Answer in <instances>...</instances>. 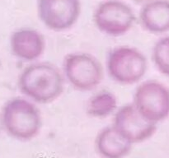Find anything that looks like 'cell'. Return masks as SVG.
Masks as SVG:
<instances>
[{
  "instance_id": "1",
  "label": "cell",
  "mask_w": 169,
  "mask_h": 158,
  "mask_svg": "<svg viewBox=\"0 0 169 158\" xmlns=\"http://www.w3.org/2000/svg\"><path fill=\"white\" fill-rule=\"evenodd\" d=\"M65 79L60 69L49 62L31 63L21 72L18 88L36 104H49L63 94Z\"/></svg>"
},
{
  "instance_id": "2",
  "label": "cell",
  "mask_w": 169,
  "mask_h": 158,
  "mask_svg": "<svg viewBox=\"0 0 169 158\" xmlns=\"http://www.w3.org/2000/svg\"><path fill=\"white\" fill-rule=\"evenodd\" d=\"M3 130L16 140L31 141L42 128V115L35 102L26 97L7 100L1 113Z\"/></svg>"
},
{
  "instance_id": "3",
  "label": "cell",
  "mask_w": 169,
  "mask_h": 158,
  "mask_svg": "<svg viewBox=\"0 0 169 158\" xmlns=\"http://www.w3.org/2000/svg\"><path fill=\"white\" fill-rule=\"evenodd\" d=\"M109 77L121 85H133L140 82L148 70V59L135 47L117 46L111 50L106 59Z\"/></svg>"
},
{
  "instance_id": "4",
  "label": "cell",
  "mask_w": 169,
  "mask_h": 158,
  "mask_svg": "<svg viewBox=\"0 0 169 158\" xmlns=\"http://www.w3.org/2000/svg\"><path fill=\"white\" fill-rule=\"evenodd\" d=\"M62 72L65 81L79 92H92L104 78V68L94 55L87 52L68 54L63 60Z\"/></svg>"
},
{
  "instance_id": "5",
  "label": "cell",
  "mask_w": 169,
  "mask_h": 158,
  "mask_svg": "<svg viewBox=\"0 0 169 158\" xmlns=\"http://www.w3.org/2000/svg\"><path fill=\"white\" fill-rule=\"evenodd\" d=\"M133 105L144 118L158 124L169 117V88L157 80H146L137 86Z\"/></svg>"
},
{
  "instance_id": "6",
  "label": "cell",
  "mask_w": 169,
  "mask_h": 158,
  "mask_svg": "<svg viewBox=\"0 0 169 158\" xmlns=\"http://www.w3.org/2000/svg\"><path fill=\"white\" fill-rule=\"evenodd\" d=\"M135 19L134 10L121 0L102 1L93 13L97 28L110 36H121L130 31Z\"/></svg>"
},
{
  "instance_id": "7",
  "label": "cell",
  "mask_w": 169,
  "mask_h": 158,
  "mask_svg": "<svg viewBox=\"0 0 169 158\" xmlns=\"http://www.w3.org/2000/svg\"><path fill=\"white\" fill-rule=\"evenodd\" d=\"M112 126L133 145L149 140L157 131L156 124L144 118L133 103L125 104L117 110Z\"/></svg>"
},
{
  "instance_id": "8",
  "label": "cell",
  "mask_w": 169,
  "mask_h": 158,
  "mask_svg": "<svg viewBox=\"0 0 169 158\" xmlns=\"http://www.w3.org/2000/svg\"><path fill=\"white\" fill-rule=\"evenodd\" d=\"M80 0H38L37 13L45 26L55 31L70 29L81 14Z\"/></svg>"
},
{
  "instance_id": "9",
  "label": "cell",
  "mask_w": 169,
  "mask_h": 158,
  "mask_svg": "<svg viewBox=\"0 0 169 158\" xmlns=\"http://www.w3.org/2000/svg\"><path fill=\"white\" fill-rule=\"evenodd\" d=\"M46 40L32 28H21L12 34L10 48L14 56L24 62H36L46 50Z\"/></svg>"
},
{
  "instance_id": "10",
  "label": "cell",
  "mask_w": 169,
  "mask_h": 158,
  "mask_svg": "<svg viewBox=\"0 0 169 158\" xmlns=\"http://www.w3.org/2000/svg\"><path fill=\"white\" fill-rule=\"evenodd\" d=\"M139 22L143 30L151 34L169 31V0H150L139 11Z\"/></svg>"
},
{
  "instance_id": "11",
  "label": "cell",
  "mask_w": 169,
  "mask_h": 158,
  "mask_svg": "<svg viewBox=\"0 0 169 158\" xmlns=\"http://www.w3.org/2000/svg\"><path fill=\"white\" fill-rule=\"evenodd\" d=\"M133 144L124 138L111 125L98 132L95 138V148L102 158H125L132 150Z\"/></svg>"
},
{
  "instance_id": "12",
  "label": "cell",
  "mask_w": 169,
  "mask_h": 158,
  "mask_svg": "<svg viewBox=\"0 0 169 158\" xmlns=\"http://www.w3.org/2000/svg\"><path fill=\"white\" fill-rule=\"evenodd\" d=\"M85 110L90 117L106 118L118 110L116 96L112 92L106 90L96 92L88 100Z\"/></svg>"
},
{
  "instance_id": "13",
  "label": "cell",
  "mask_w": 169,
  "mask_h": 158,
  "mask_svg": "<svg viewBox=\"0 0 169 158\" xmlns=\"http://www.w3.org/2000/svg\"><path fill=\"white\" fill-rule=\"evenodd\" d=\"M152 61L158 72L169 78V35L161 37L154 45Z\"/></svg>"
},
{
  "instance_id": "14",
  "label": "cell",
  "mask_w": 169,
  "mask_h": 158,
  "mask_svg": "<svg viewBox=\"0 0 169 158\" xmlns=\"http://www.w3.org/2000/svg\"><path fill=\"white\" fill-rule=\"evenodd\" d=\"M3 129V122H2V117H1V114H0V134L2 133V130Z\"/></svg>"
}]
</instances>
